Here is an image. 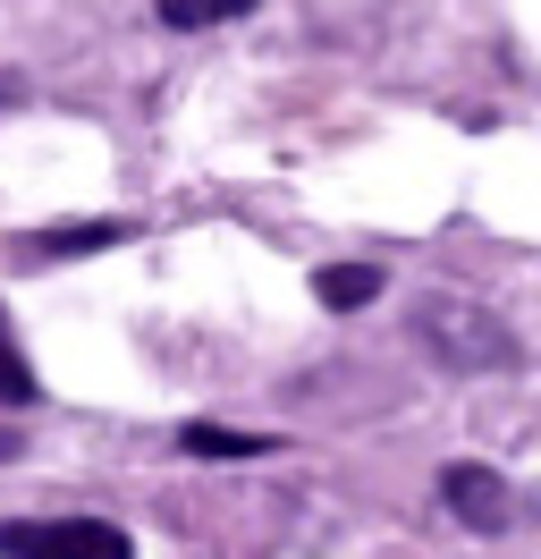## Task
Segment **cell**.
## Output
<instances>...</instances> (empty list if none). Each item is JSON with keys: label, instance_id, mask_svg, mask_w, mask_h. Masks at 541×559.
<instances>
[{"label": "cell", "instance_id": "obj_1", "mask_svg": "<svg viewBox=\"0 0 541 559\" xmlns=\"http://www.w3.org/2000/svg\"><path fill=\"white\" fill-rule=\"evenodd\" d=\"M414 331H423V348L448 373H500V365H516V331L491 306H466V297H423Z\"/></svg>", "mask_w": 541, "mask_h": 559}, {"label": "cell", "instance_id": "obj_2", "mask_svg": "<svg viewBox=\"0 0 541 559\" xmlns=\"http://www.w3.org/2000/svg\"><path fill=\"white\" fill-rule=\"evenodd\" d=\"M0 559H135V543L110 518H34L0 525Z\"/></svg>", "mask_w": 541, "mask_h": 559}, {"label": "cell", "instance_id": "obj_3", "mask_svg": "<svg viewBox=\"0 0 541 559\" xmlns=\"http://www.w3.org/2000/svg\"><path fill=\"white\" fill-rule=\"evenodd\" d=\"M440 509L491 534V525H507V484L491 466H440Z\"/></svg>", "mask_w": 541, "mask_h": 559}, {"label": "cell", "instance_id": "obj_4", "mask_svg": "<svg viewBox=\"0 0 541 559\" xmlns=\"http://www.w3.org/2000/svg\"><path fill=\"white\" fill-rule=\"evenodd\" d=\"M178 450H187V457H212V466H237V457H270L279 441H263V432H229V424H187V432H178Z\"/></svg>", "mask_w": 541, "mask_h": 559}, {"label": "cell", "instance_id": "obj_5", "mask_svg": "<svg viewBox=\"0 0 541 559\" xmlns=\"http://www.w3.org/2000/svg\"><path fill=\"white\" fill-rule=\"evenodd\" d=\"M313 297H322L330 314H356V306L381 297V272H372V263H322V272H313Z\"/></svg>", "mask_w": 541, "mask_h": 559}, {"label": "cell", "instance_id": "obj_6", "mask_svg": "<svg viewBox=\"0 0 541 559\" xmlns=\"http://www.w3.org/2000/svg\"><path fill=\"white\" fill-rule=\"evenodd\" d=\"M128 238V221H68V229H43V254H101V246Z\"/></svg>", "mask_w": 541, "mask_h": 559}, {"label": "cell", "instance_id": "obj_7", "mask_svg": "<svg viewBox=\"0 0 541 559\" xmlns=\"http://www.w3.org/2000/svg\"><path fill=\"white\" fill-rule=\"evenodd\" d=\"M34 399H43V382H34V365L17 356L9 322H0V407H34Z\"/></svg>", "mask_w": 541, "mask_h": 559}, {"label": "cell", "instance_id": "obj_8", "mask_svg": "<svg viewBox=\"0 0 541 559\" xmlns=\"http://www.w3.org/2000/svg\"><path fill=\"white\" fill-rule=\"evenodd\" d=\"M220 17H254V0H161V26H220Z\"/></svg>", "mask_w": 541, "mask_h": 559}, {"label": "cell", "instance_id": "obj_9", "mask_svg": "<svg viewBox=\"0 0 541 559\" xmlns=\"http://www.w3.org/2000/svg\"><path fill=\"white\" fill-rule=\"evenodd\" d=\"M0 457H17V441H9V432H0Z\"/></svg>", "mask_w": 541, "mask_h": 559}]
</instances>
